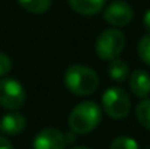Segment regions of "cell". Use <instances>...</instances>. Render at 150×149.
<instances>
[{
    "mask_svg": "<svg viewBox=\"0 0 150 149\" xmlns=\"http://www.w3.org/2000/svg\"><path fill=\"white\" fill-rule=\"evenodd\" d=\"M102 120V110L93 101H83L77 104L70 115H69V126L73 133L76 135H86L95 130Z\"/></svg>",
    "mask_w": 150,
    "mask_h": 149,
    "instance_id": "cell-1",
    "label": "cell"
},
{
    "mask_svg": "<svg viewBox=\"0 0 150 149\" xmlns=\"http://www.w3.org/2000/svg\"><path fill=\"white\" fill-rule=\"evenodd\" d=\"M64 85L74 95H91L98 89L99 79L95 70L83 64H73L64 73Z\"/></svg>",
    "mask_w": 150,
    "mask_h": 149,
    "instance_id": "cell-2",
    "label": "cell"
},
{
    "mask_svg": "<svg viewBox=\"0 0 150 149\" xmlns=\"http://www.w3.org/2000/svg\"><path fill=\"white\" fill-rule=\"evenodd\" d=\"M125 47V37L118 29H105L96 40L95 50L102 60H114Z\"/></svg>",
    "mask_w": 150,
    "mask_h": 149,
    "instance_id": "cell-3",
    "label": "cell"
},
{
    "mask_svg": "<svg viewBox=\"0 0 150 149\" xmlns=\"http://www.w3.org/2000/svg\"><path fill=\"white\" fill-rule=\"evenodd\" d=\"M102 107H103L105 114H108L111 118L121 120V118L127 117L131 102L124 89L108 88L102 95Z\"/></svg>",
    "mask_w": 150,
    "mask_h": 149,
    "instance_id": "cell-4",
    "label": "cell"
},
{
    "mask_svg": "<svg viewBox=\"0 0 150 149\" xmlns=\"http://www.w3.org/2000/svg\"><path fill=\"white\" fill-rule=\"evenodd\" d=\"M25 102L23 86L12 78L0 79V105L7 110H18Z\"/></svg>",
    "mask_w": 150,
    "mask_h": 149,
    "instance_id": "cell-5",
    "label": "cell"
},
{
    "mask_svg": "<svg viewBox=\"0 0 150 149\" xmlns=\"http://www.w3.org/2000/svg\"><path fill=\"white\" fill-rule=\"evenodd\" d=\"M103 19L112 26H125L133 19V9L125 1H114L105 9Z\"/></svg>",
    "mask_w": 150,
    "mask_h": 149,
    "instance_id": "cell-6",
    "label": "cell"
},
{
    "mask_svg": "<svg viewBox=\"0 0 150 149\" xmlns=\"http://www.w3.org/2000/svg\"><path fill=\"white\" fill-rule=\"evenodd\" d=\"M66 136L57 129H44L34 139V149H64Z\"/></svg>",
    "mask_w": 150,
    "mask_h": 149,
    "instance_id": "cell-7",
    "label": "cell"
},
{
    "mask_svg": "<svg viewBox=\"0 0 150 149\" xmlns=\"http://www.w3.org/2000/svg\"><path fill=\"white\" fill-rule=\"evenodd\" d=\"M130 89L136 97L146 98L150 94V75L143 69L134 70L130 76Z\"/></svg>",
    "mask_w": 150,
    "mask_h": 149,
    "instance_id": "cell-8",
    "label": "cell"
},
{
    "mask_svg": "<svg viewBox=\"0 0 150 149\" xmlns=\"http://www.w3.org/2000/svg\"><path fill=\"white\" fill-rule=\"evenodd\" d=\"M26 126V120L22 114L19 113H9L6 115H3V118L0 120V132L9 136H15L19 135Z\"/></svg>",
    "mask_w": 150,
    "mask_h": 149,
    "instance_id": "cell-9",
    "label": "cell"
},
{
    "mask_svg": "<svg viewBox=\"0 0 150 149\" xmlns=\"http://www.w3.org/2000/svg\"><path fill=\"white\" fill-rule=\"evenodd\" d=\"M69 1L74 12L85 16H92L99 13L105 4V0H69Z\"/></svg>",
    "mask_w": 150,
    "mask_h": 149,
    "instance_id": "cell-10",
    "label": "cell"
},
{
    "mask_svg": "<svg viewBox=\"0 0 150 149\" xmlns=\"http://www.w3.org/2000/svg\"><path fill=\"white\" fill-rule=\"evenodd\" d=\"M108 73L109 78L115 82H124L128 78V66L125 61L120 60V58H114L111 60V64L108 67Z\"/></svg>",
    "mask_w": 150,
    "mask_h": 149,
    "instance_id": "cell-11",
    "label": "cell"
},
{
    "mask_svg": "<svg viewBox=\"0 0 150 149\" xmlns=\"http://www.w3.org/2000/svg\"><path fill=\"white\" fill-rule=\"evenodd\" d=\"M18 3L25 10L35 13V15L45 13L51 7V0H18Z\"/></svg>",
    "mask_w": 150,
    "mask_h": 149,
    "instance_id": "cell-12",
    "label": "cell"
},
{
    "mask_svg": "<svg viewBox=\"0 0 150 149\" xmlns=\"http://www.w3.org/2000/svg\"><path fill=\"white\" fill-rule=\"evenodd\" d=\"M136 117L142 126L150 130V99H143L136 108Z\"/></svg>",
    "mask_w": 150,
    "mask_h": 149,
    "instance_id": "cell-13",
    "label": "cell"
},
{
    "mask_svg": "<svg viewBox=\"0 0 150 149\" xmlns=\"http://www.w3.org/2000/svg\"><path fill=\"white\" fill-rule=\"evenodd\" d=\"M111 149H139V143L128 136H118L112 140Z\"/></svg>",
    "mask_w": 150,
    "mask_h": 149,
    "instance_id": "cell-14",
    "label": "cell"
},
{
    "mask_svg": "<svg viewBox=\"0 0 150 149\" xmlns=\"http://www.w3.org/2000/svg\"><path fill=\"white\" fill-rule=\"evenodd\" d=\"M137 51H139V56L143 60V63H146L147 66H150V34L144 35L140 40Z\"/></svg>",
    "mask_w": 150,
    "mask_h": 149,
    "instance_id": "cell-15",
    "label": "cell"
},
{
    "mask_svg": "<svg viewBox=\"0 0 150 149\" xmlns=\"http://www.w3.org/2000/svg\"><path fill=\"white\" fill-rule=\"evenodd\" d=\"M12 69V60L9 58L7 54L0 53V76H4L6 73H9Z\"/></svg>",
    "mask_w": 150,
    "mask_h": 149,
    "instance_id": "cell-16",
    "label": "cell"
},
{
    "mask_svg": "<svg viewBox=\"0 0 150 149\" xmlns=\"http://www.w3.org/2000/svg\"><path fill=\"white\" fill-rule=\"evenodd\" d=\"M0 149H13V146L6 138L0 136Z\"/></svg>",
    "mask_w": 150,
    "mask_h": 149,
    "instance_id": "cell-17",
    "label": "cell"
},
{
    "mask_svg": "<svg viewBox=\"0 0 150 149\" xmlns=\"http://www.w3.org/2000/svg\"><path fill=\"white\" fill-rule=\"evenodd\" d=\"M143 24H144V28L150 32V9L144 13V18H143Z\"/></svg>",
    "mask_w": 150,
    "mask_h": 149,
    "instance_id": "cell-18",
    "label": "cell"
},
{
    "mask_svg": "<svg viewBox=\"0 0 150 149\" xmlns=\"http://www.w3.org/2000/svg\"><path fill=\"white\" fill-rule=\"evenodd\" d=\"M71 149H89V148H85V146H79V148H71Z\"/></svg>",
    "mask_w": 150,
    "mask_h": 149,
    "instance_id": "cell-19",
    "label": "cell"
}]
</instances>
